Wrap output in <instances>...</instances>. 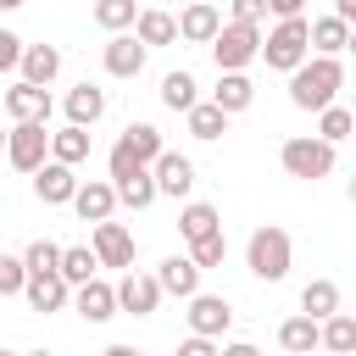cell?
Here are the masks:
<instances>
[{
  "label": "cell",
  "instance_id": "obj_13",
  "mask_svg": "<svg viewBox=\"0 0 356 356\" xmlns=\"http://www.w3.org/2000/svg\"><path fill=\"white\" fill-rule=\"evenodd\" d=\"M145 56H150V50H145L128 28H122V33H111V39H106V50H100V61H106V72H111V78H139V72H145Z\"/></svg>",
  "mask_w": 356,
  "mask_h": 356
},
{
  "label": "cell",
  "instance_id": "obj_4",
  "mask_svg": "<svg viewBox=\"0 0 356 356\" xmlns=\"http://www.w3.org/2000/svg\"><path fill=\"white\" fill-rule=\"evenodd\" d=\"M261 50V22H217L211 33V56H217V72H234V67H250Z\"/></svg>",
  "mask_w": 356,
  "mask_h": 356
},
{
  "label": "cell",
  "instance_id": "obj_31",
  "mask_svg": "<svg viewBox=\"0 0 356 356\" xmlns=\"http://www.w3.org/2000/svg\"><path fill=\"white\" fill-rule=\"evenodd\" d=\"M122 145H128V150H134V156H139L145 167H150V161H156V156L167 150V145H161V128H156V122H128V128H122Z\"/></svg>",
  "mask_w": 356,
  "mask_h": 356
},
{
  "label": "cell",
  "instance_id": "obj_44",
  "mask_svg": "<svg viewBox=\"0 0 356 356\" xmlns=\"http://www.w3.org/2000/svg\"><path fill=\"white\" fill-rule=\"evenodd\" d=\"M0 156H6V134H0Z\"/></svg>",
  "mask_w": 356,
  "mask_h": 356
},
{
  "label": "cell",
  "instance_id": "obj_33",
  "mask_svg": "<svg viewBox=\"0 0 356 356\" xmlns=\"http://www.w3.org/2000/svg\"><path fill=\"white\" fill-rule=\"evenodd\" d=\"M350 128H356V117L339 106V100H328L323 111H317V139H328V145H339V139H350Z\"/></svg>",
  "mask_w": 356,
  "mask_h": 356
},
{
  "label": "cell",
  "instance_id": "obj_37",
  "mask_svg": "<svg viewBox=\"0 0 356 356\" xmlns=\"http://www.w3.org/2000/svg\"><path fill=\"white\" fill-rule=\"evenodd\" d=\"M22 278H28L22 256H0V295H22Z\"/></svg>",
  "mask_w": 356,
  "mask_h": 356
},
{
  "label": "cell",
  "instance_id": "obj_8",
  "mask_svg": "<svg viewBox=\"0 0 356 356\" xmlns=\"http://www.w3.org/2000/svg\"><path fill=\"white\" fill-rule=\"evenodd\" d=\"M89 250H95V261H100V267H134V234H128L122 222H111V217H100V222H95Z\"/></svg>",
  "mask_w": 356,
  "mask_h": 356
},
{
  "label": "cell",
  "instance_id": "obj_39",
  "mask_svg": "<svg viewBox=\"0 0 356 356\" xmlns=\"http://www.w3.org/2000/svg\"><path fill=\"white\" fill-rule=\"evenodd\" d=\"M17 56H22V39L11 28H0V72H17Z\"/></svg>",
  "mask_w": 356,
  "mask_h": 356
},
{
  "label": "cell",
  "instance_id": "obj_24",
  "mask_svg": "<svg viewBox=\"0 0 356 356\" xmlns=\"http://www.w3.org/2000/svg\"><path fill=\"white\" fill-rule=\"evenodd\" d=\"M184 128H189L195 139H222V134H228V111H222L217 100H195V106L184 111Z\"/></svg>",
  "mask_w": 356,
  "mask_h": 356
},
{
  "label": "cell",
  "instance_id": "obj_40",
  "mask_svg": "<svg viewBox=\"0 0 356 356\" xmlns=\"http://www.w3.org/2000/svg\"><path fill=\"white\" fill-rule=\"evenodd\" d=\"M178 356H217V339H211V334H189V339L178 345Z\"/></svg>",
  "mask_w": 356,
  "mask_h": 356
},
{
  "label": "cell",
  "instance_id": "obj_7",
  "mask_svg": "<svg viewBox=\"0 0 356 356\" xmlns=\"http://www.w3.org/2000/svg\"><path fill=\"white\" fill-rule=\"evenodd\" d=\"M111 289H117V312L150 317V312L161 306V284H156V273H134V267H122V278H117Z\"/></svg>",
  "mask_w": 356,
  "mask_h": 356
},
{
  "label": "cell",
  "instance_id": "obj_43",
  "mask_svg": "<svg viewBox=\"0 0 356 356\" xmlns=\"http://www.w3.org/2000/svg\"><path fill=\"white\" fill-rule=\"evenodd\" d=\"M17 6H28V0H0V11H17Z\"/></svg>",
  "mask_w": 356,
  "mask_h": 356
},
{
  "label": "cell",
  "instance_id": "obj_9",
  "mask_svg": "<svg viewBox=\"0 0 356 356\" xmlns=\"http://www.w3.org/2000/svg\"><path fill=\"white\" fill-rule=\"evenodd\" d=\"M28 178H33V195H39L44 206H67V200H72V189H78V172H72L67 161H56V156H44Z\"/></svg>",
  "mask_w": 356,
  "mask_h": 356
},
{
  "label": "cell",
  "instance_id": "obj_22",
  "mask_svg": "<svg viewBox=\"0 0 356 356\" xmlns=\"http://www.w3.org/2000/svg\"><path fill=\"white\" fill-rule=\"evenodd\" d=\"M306 39H312L317 56H339V50L350 44V22H339L334 11H328V17H312V22H306Z\"/></svg>",
  "mask_w": 356,
  "mask_h": 356
},
{
  "label": "cell",
  "instance_id": "obj_11",
  "mask_svg": "<svg viewBox=\"0 0 356 356\" xmlns=\"http://www.w3.org/2000/svg\"><path fill=\"white\" fill-rule=\"evenodd\" d=\"M150 178H156V195L184 200V195L195 189V161H189V156H178V150H161V156L150 161Z\"/></svg>",
  "mask_w": 356,
  "mask_h": 356
},
{
  "label": "cell",
  "instance_id": "obj_17",
  "mask_svg": "<svg viewBox=\"0 0 356 356\" xmlns=\"http://www.w3.org/2000/svg\"><path fill=\"white\" fill-rule=\"evenodd\" d=\"M22 295H28V306H33V312H44V317H50V312H61V306H67L72 284H67L61 273H28V278H22Z\"/></svg>",
  "mask_w": 356,
  "mask_h": 356
},
{
  "label": "cell",
  "instance_id": "obj_10",
  "mask_svg": "<svg viewBox=\"0 0 356 356\" xmlns=\"http://www.w3.org/2000/svg\"><path fill=\"white\" fill-rule=\"evenodd\" d=\"M72 312L83 317V323H111L117 317V289L106 284V278H83V284H72Z\"/></svg>",
  "mask_w": 356,
  "mask_h": 356
},
{
  "label": "cell",
  "instance_id": "obj_23",
  "mask_svg": "<svg viewBox=\"0 0 356 356\" xmlns=\"http://www.w3.org/2000/svg\"><path fill=\"white\" fill-rule=\"evenodd\" d=\"M211 100L234 117V111H245L250 100H256V83L245 78V67H234V72H217V89H211Z\"/></svg>",
  "mask_w": 356,
  "mask_h": 356
},
{
  "label": "cell",
  "instance_id": "obj_28",
  "mask_svg": "<svg viewBox=\"0 0 356 356\" xmlns=\"http://www.w3.org/2000/svg\"><path fill=\"white\" fill-rule=\"evenodd\" d=\"M195 100H200L195 72H184V67H178V72H167V78H161V106H167V111H178V117H184Z\"/></svg>",
  "mask_w": 356,
  "mask_h": 356
},
{
  "label": "cell",
  "instance_id": "obj_36",
  "mask_svg": "<svg viewBox=\"0 0 356 356\" xmlns=\"http://www.w3.org/2000/svg\"><path fill=\"white\" fill-rule=\"evenodd\" d=\"M56 261H61V245H56V239H33V245L22 250V267H28V273H56Z\"/></svg>",
  "mask_w": 356,
  "mask_h": 356
},
{
  "label": "cell",
  "instance_id": "obj_38",
  "mask_svg": "<svg viewBox=\"0 0 356 356\" xmlns=\"http://www.w3.org/2000/svg\"><path fill=\"white\" fill-rule=\"evenodd\" d=\"M228 17L234 22H261L267 17V0H228Z\"/></svg>",
  "mask_w": 356,
  "mask_h": 356
},
{
  "label": "cell",
  "instance_id": "obj_32",
  "mask_svg": "<svg viewBox=\"0 0 356 356\" xmlns=\"http://www.w3.org/2000/svg\"><path fill=\"white\" fill-rule=\"evenodd\" d=\"M95 250L89 245H61V261H56V273L67 278V284H83V278H95Z\"/></svg>",
  "mask_w": 356,
  "mask_h": 356
},
{
  "label": "cell",
  "instance_id": "obj_41",
  "mask_svg": "<svg viewBox=\"0 0 356 356\" xmlns=\"http://www.w3.org/2000/svg\"><path fill=\"white\" fill-rule=\"evenodd\" d=\"M267 17H306V0H267Z\"/></svg>",
  "mask_w": 356,
  "mask_h": 356
},
{
  "label": "cell",
  "instance_id": "obj_1",
  "mask_svg": "<svg viewBox=\"0 0 356 356\" xmlns=\"http://www.w3.org/2000/svg\"><path fill=\"white\" fill-rule=\"evenodd\" d=\"M339 89H345L339 56H306L300 67H289V106L300 111H323L328 100H339Z\"/></svg>",
  "mask_w": 356,
  "mask_h": 356
},
{
  "label": "cell",
  "instance_id": "obj_29",
  "mask_svg": "<svg viewBox=\"0 0 356 356\" xmlns=\"http://www.w3.org/2000/svg\"><path fill=\"white\" fill-rule=\"evenodd\" d=\"M222 228V217H217V206H206V200H189L184 211H178V234L184 239H206V234H217Z\"/></svg>",
  "mask_w": 356,
  "mask_h": 356
},
{
  "label": "cell",
  "instance_id": "obj_15",
  "mask_svg": "<svg viewBox=\"0 0 356 356\" xmlns=\"http://www.w3.org/2000/svg\"><path fill=\"white\" fill-rule=\"evenodd\" d=\"M6 117L11 122H22V117H39V122H50V95H44V83H28V78H17L11 89H6Z\"/></svg>",
  "mask_w": 356,
  "mask_h": 356
},
{
  "label": "cell",
  "instance_id": "obj_34",
  "mask_svg": "<svg viewBox=\"0 0 356 356\" xmlns=\"http://www.w3.org/2000/svg\"><path fill=\"white\" fill-rule=\"evenodd\" d=\"M189 261L206 273V267H222L228 261V239H222V228L217 234H206V239H189Z\"/></svg>",
  "mask_w": 356,
  "mask_h": 356
},
{
  "label": "cell",
  "instance_id": "obj_5",
  "mask_svg": "<svg viewBox=\"0 0 356 356\" xmlns=\"http://www.w3.org/2000/svg\"><path fill=\"white\" fill-rule=\"evenodd\" d=\"M278 161H284V172H289V178L317 184V178H328V172H334V145H328V139H317V134H300V139H284V145H278Z\"/></svg>",
  "mask_w": 356,
  "mask_h": 356
},
{
  "label": "cell",
  "instance_id": "obj_30",
  "mask_svg": "<svg viewBox=\"0 0 356 356\" xmlns=\"http://www.w3.org/2000/svg\"><path fill=\"white\" fill-rule=\"evenodd\" d=\"M300 312L317 317V323H323L328 312H339V284H334V278H312V284L300 289Z\"/></svg>",
  "mask_w": 356,
  "mask_h": 356
},
{
  "label": "cell",
  "instance_id": "obj_27",
  "mask_svg": "<svg viewBox=\"0 0 356 356\" xmlns=\"http://www.w3.org/2000/svg\"><path fill=\"white\" fill-rule=\"evenodd\" d=\"M278 345H284L289 356H312V350H317V317H306V312H300V317H284V323H278Z\"/></svg>",
  "mask_w": 356,
  "mask_h": 356
},
{
  "label": "cell",
  "instance_id": "obj_26",
  "mask_svg": "<svg viewBox=\"0 0 356 356\" xmlns=\"http://www.w3.org/2000/svg\"><path fill=\"white\" fill-rule=\"evenodd\" d=\"M111 189H117V206H134V211H145V206L156 200V178H150V167H134L128 178H111Z\"/></svg>",
  "mask_w": 356,
  "mask_h": 356
},
{
  "label": "cell",
  "instance_id": "obj_42",
  "mask_svg": "<svg viewBox=\"0 0 356 356\" xmlns=\"http://www.w3.org/2000/svg\"><path fill=\"white\" fill-rule=\"evenodd\" d=\"M334 17L339 22H356V0H334Z\"/></svg>",
  "mask_w": 356,
  "mask_h": 356
},
{
  "label": "cell",
  "instance_id": "obj_3",
  "mask_svg": "<svg viewBox=\"0 0 356 356\" xmlns=\"http://www.w3.org/2000/svg\"><path fill=\"white\" fill-rule=\"evenodd\" d=\"M273 72H289V67H300L306 56H312V39H306V17H278L273 28H267V39H261V50H256Z\"/></svg>",
  "mask_w": 356,
  "mask_h": 356
},
{
  "label": "cell",
  "instance_id": "obj_21",
  "mask_svg": "<svg viewBox=\"0 0 356 356\" xmlns=\"http://www.w3.org/2000/svg\"><path fill=\"white\" fill-rule=\"evenodd\" d=\"M134 39H139L145 50H161V44H172V39H178V22H172V11H134Z\"/></svg>",
  "mask_w": 356,
  "mask_h": 356
},
{
  "label": "cell",
  "instance_id": "obj_19",
  "mask_svg": "<svg viewBox=\"0 0 356 356\" xmlns=\"http://www.w3.org/2000/svg\"><path fill=\"white\" fill-rule=\"evenodd\" d=\"M17 72L28 78V83H56V72H61V50L56 44H22V56H17Z\"/></svg>",
  "mask_w": 356,
  "mask_h": 356
},
{
  "label": "cell",
  "instance_id": "obj_14",
  "mask_svg": "<svg viewBox=\"0 0 356 356\" xmlns=\"http://www.w3.org/2000/svg\"><path fill=\"white\" fill-rule=\"evenodd\" d=\"M172 22H178V39H184V44H211V33H217L222 11H217L211 0H189V6L172 17Z\"/></svg>",
  "mask_w": 356,
  "mask_h": 356
},
{
  "label": "cell",
  "instance_id": "obj_6",
  "mask_svg": "<svg viewBox=\"0 0 356 356\" xmlns=\"http://www.w3.org/2000/svg\"><path fill=\"white\" fill-rule=\"evenodd\" d=\"M44 156H50V122H39V117L11 122V134H6V161H11L17 172H33Z\"/></svg>",
  "mask_w": 356,
  "mask_h": 356
},
{
  "label": "cell",
  "instance_id": "obj_12",
  "mask_svg": "<svg viewBox=\"0 0 356 356\" xmlns=\"http://www.w3.org/2000/svg\"><path fill=\"white\" fill-rule=\"evenodd\" d=\"M184 317H189V334H211V339H222L228 323H234V306H228L222 295H200V289H195Z\"/></svg>",
  "mask_w": 356,
  "mask_h": 356
},
{
  "label": "cell",
  "instance_id": "obj_18",
  "mask_svg": "<svg viewBox=\"0 0 356 356\" xmlns=\"http://www.w3.org/2000/svg\"><path fill=\"white\" fill-rule=\"evenodd\" d=\"M156 284H161V295H178V300H189V295L200 289V267H195L189 256H161V267H156Z\"/></svg>",
  "mask_w": 356,
  "mask_h": 356
},
{
  "label": "cell",
  "instance_id": "obj_35",
  "mask_svg": "<svg viewBox=\"0 0 356 356\" xmlns=\"http://www.w3.org/2000/svg\"><path fill=\"white\" fill-rule=\"evenodd\" d=\"M134 0H95V22L106 28V33H122V28H134Z\"/></svg>",
  "mask_w": 356,
  "mask_h": 356
},
{
  "label": "cell",
  "instance_id": "obj_2",
  "mask_svg": "<svg viewBox=\"0 0 356 356\" xmlns=\"http://www.w3.org/2000/svg\"><path fill=\"white\" fill-rule=\"evenodd\" d=\"M289 261H295V245H289V234H284L278 222H267V228L250 234V245H245V267H250L261 284H278V278L289 273Z\"/></svg>",
  "mask_w": 356,
  "mask_h": 356
},
{
  "label": "cell",
  "instance_id": "obj_25",
  "mask_svg": "<svg viewBox=\"0 0 356 356\" xmlns=\"http://www.w3.org/2000/svg\"><path fill=\"white\" fill-rule=\"evenodd\" d=\"M50 156H56V161H67V167L89 161V128H83V122L56 128V134H50Z\"/></svg>",
  "mask_w": 356,
  "mask_h": 356
},
{
  "label": "cell",
  "instance_id": "obj_16",
  "mask_svg": "<svg viewBox=\"0 0 356 356\" xmlns=\"http://www.w3.org/2000/svg\"><path fill=\"white\" fill-rule=\"evenodd\" d=\"M83 222H100V217H111L117 211V189H111V178H89V184H78L72 189V200H67Z\"/></svg>",
  "mask_w": 356,
  "mask_h": 356
},
{
  "label": "cell",
  "instance_id": "obj_20",
  "mask_svg": "<svg viewBox=\"0 0 356 356\" xmlns=\"http://www.w3.org/2000/svg\"><path fill=\"white\" fill-rule=\"evenodd\" d=\"M106 117V89L100 83H78V89H67V122H83V128H95Z\"/></svg>",
  "mask_w": 356,
  "mask_h": 356
}]
</instances>
